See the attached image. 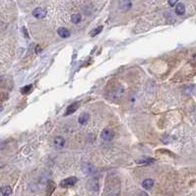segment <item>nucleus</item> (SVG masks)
Returning a JSON list of instances; mask_svg holds the SVG:
<instances>
[{"mask_svg":"<svg viewBox=\"0 0 196 196\" xmlns=\"http://www.w3.org/2000/svg\"><path fill=\"white\" fill-rule=\"evenodd\" d=\"M76 182H77V178H75V176H70V178H68L63 179V180L60 182V186L63 187V188H67V187L73 186Z\"/></svg>","mask_w":196,"mask_h":196,"instance_id":"1","label":"nucleus"},{"mask_svg":"<svg viewBox=\"0 0 196 196\" xmlns=\"http://www.w3.org/2000/svg\"><path fill=\"white\" fill-rule=\"evenodd\" d=\"M33 16L37 19H44L47 16V11H45L44 8L37 7L33 11Z\"/></svg>","mask_w":196,"mask_h":196,"instance_id":"2","label":"nucleus"},{"mask_svg":"<svg viewBox=\"0 0 196 196\" xmlns=\"http://www.w3.org/2000/svg\"><path fill=\"white\" fill-rule=\"evenodd\" d=\"M114 133L112 132L111 130L104 129L103 132H102V138H103V140L106 142L111 141L112 139H114Z\"/></svg>","mask_w":196,"mask_h":196,"instance_id":"3","label":"nucleus"},{"mask_svg":"<svg viewBox=\"0 0 196 196\" xmlns=\"http://www.w3.org/2000/svg\"><path fill=\"white\" fill-rule=\"evenodd\" d=\"M131 7H132V3L130 0H119V8L121 10L127 11Z\"/></svg>","mask_w":196,"mask_h":196,"instance_id":"4","label":"nucleus"},{"mask_svg":"<svg viewBox=\"0 0 196 196\" xmlns=\"http://www.w3.org/2000/svg\"><path fill=\"white\" fill-rule=\"evenodd\" d=\"M53 144H54L55 148L60 149V148H62V147L64 146V144H65V139L61 136H56L54 138V142H53Z\"/></svg>","mask_w":196,"mask_h":196,"instance_id":"5","label":"nucleus"},{"mask_svg":"<svg viewBox=\"0 0 196 196\" xmlns=\"http://www.w3.org/2000/svg\"><path fill=\"white\" fill-rule=\"evenodd\" d=\"M56 188V184L54 181L48 180L47 184V196H50Z\"/></svg>","mask_w":196,"mask_h":196,"instance_id":"6","label":"nucleus"},{"mask_svg":"<svg viewBox=\"0 0 196 196\" xmlns=\"http://www.w3.org/2000/svg\"><path fill=\"white\" fill-rule=\"evenodd\" d=\"M79 106H80V103H79V102H77V103L71 104L70 106L67 107V111H66V112H65V115H70V114H74V112L78 109V107H79Z\"/></svg>","mask_w":196,"mask_h":196,"instance_id":"7","label":"nucleus"},{"mask_svg":"<svg viewBox=\"0 0 196 196\" xmlns=\"http://www.w3.org/2000/svg\"><path fill=\"white\" fill-rule=\"evenodd\" d=\"M57 34L59 35L61 37H63V39H66V37H70V32H69V30H67L66 28H59L57 30Z\"/></svg>","mask_w":196,"mask_h":196,"instance_id":"8","label":"nucleus"},{"mask_svg":"<svg viewBox=\"0 0 196 196\" xmlns=\"http://www.w3.org/2000/svg\"><path fill=\"white\" fill-rule=\"evenodd\" d=\"M153 185H154V180L151 178H147L142 182V186H143L145 189H151Z\"/></svg>","mask_w":196,"mask_h":196,"instance_id":"9","label":"nucleus"},{"mask_svg":"<svg viewBox=\"0 0 196 196\" xmlns=\"http://www.w3.org/2000/svg\"><path fill=\"white\" fill-rule=\"evenodd\" d=\"M90 119V115L88 114H82L81 115L79 116V119H78V121H79L80 124H86L88 121H89Z\"/></svg>","mask_w":196,"mask_h":196,"instance_id":"10","label":"nucleus"},{"mask_svg":"<svg viewBox=\"0 0 196 196\" xmlns=\"http://www.w3.org/2000/svg\"><path fill=\"white\" fill-rule=\"evenodd\" d=\"M176 13L179 16L183 15L185 13V7L182 3H178L176 7Z\"/></svg>","mask_w":196,"mask_h":196,"instance_id":"11","label":"nucleus"},{"mask_svg":"<svg viewBox=\"0 0 196 196\" xmlns=\"http://www.w3.org/2000/svg\"><path fill=\"white\" fill-rule=\"evenodd\" d=\"M1 193L4 196H9L12 193V188L10 186H3L1 188Z\"/></svg>","mask_w":196,"mask_h":196,"instance_id":"12","label":"nucleus"},{"mask_svg":"<svg viewBox=\"0 0 196 196\" xmlns=\"http://www.w3.org/2000/svg\"><path fill=\"white\" fill-rule=\"evenodd\" d=\"M82 170L85 173H92L91 170H93V166H91L90 164H84L82 166Z\"/></svg>","mask_w":196,"mask_h":196,"instance_id":"13","label":"nucleus"},{"mask_svg":"<svg viewBox=\"0 0 196 196\" xmlns=\"http://www.w3.org/2000/svg\"><path fill=\"white\" fill-rule=\"evenodd\" d=\"M81 19H82V17H81V15L80 14H73L72 15V17H71V21H72V23L73 24H78V23H80Z\"/></svg>","mask_w":196,"mask_h":196,"instance_id":"14","label":"nucleus"},{"mask_svg":"<svg viewBox=\"0 0 196 196\" xmlns=\"http://www.w3.org/2000/svg\"><path fill=\"white\" fill-rule=\"evenodd\" d=\"M102 31H103V26H100V27H98V28H96L94 31L91 32L90 35H91V36H92V37H95V36H97V35L100 34Z\"/></svg>","mask_w":196,"mask_h":196,"instance_id":"15","label":"nucleus"},{"mask_svg":"<svg viewBox=\"0 0 196 196\" xmlns=\"http://www.w3.org/2000/svg\"><path fill=\"white\" fill-rule=\"evenodd\" d=\"M31 89H32V85H28L23 87L22 89H21V92H22V94H28L31 91Z\"/></svg>","mask_w":196,"mask_h":196,"instance_id":"16","label":"nucleus"},{"mask_svg":"<svg viewBox=\"0 0 196 196\" xmlns=\"http://www.w3.org/2000/svg\"><path fill=\"white\" fill-rule=\"evenodd\" d=\"M154 162L153 159H147V160H139L137 161V164H152Z\"/></svg>","mask_w":196,"mask_h":196,"instance_id":"17","label":"nucleus"},{"mask_svg":"<svg viewBox=\"0 0 196 196\" xmlns=\"http://www.w3.org/2000/svg\"><path fill=\"white\" fill-rule=\"evenodd\" d=\"M178 2V0H169V4H170L171 7L174 6Z\"/></svg>","mask_w":196,"mask_h":196,"instance_id":"18","label":"nucleus"},{"mask_svg":"<svg viewBox=\"0 0 196 196\" xmlns=\"http://www.w3.org/2000/svg\"><path fill=\"white\" fill-rule=\"evenodd\" d=\"M139 196H148V194H147L146 192H144V191H141L140 192V195Z\"/></svg>","mask_w":196,"mask_h":196,"instance_id":"19","label":"nucleus"}]
</instances>
